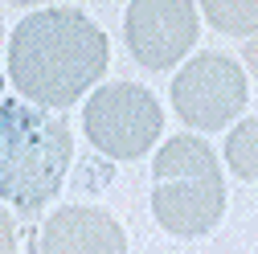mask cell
Instances as JSON below:
<instances>
[{
    "label": "cell",
    "instance_id": "obj_1",
    "mask_svg": "<svg viewBox=\"0 0 258 254\" xmlns=\"http://www.w3.org/2000/svg\"><path fill=\"white\" fill-rule=\"evenodd\" d=\"M5 53V74L21 99L57 111L99 86L111 41L82 9H37L9 33Z\"/></svg>",
    "mask_w": 258,
    "mask_h": 254
},
{
    "label": "cell",
    "instance_id": "obj_2",
    "mask_svg": "<svg viewBox=\"0 0 258 254\" xmlns=\"http://www.w3.org/2000/svg\"><path fill=\"white\" fill-rule=\"evenodd\" d=\"M74 136L49 107L0 99V201L33 221L70 176Z\"/></svg>",
    "mask_w": 258,
    "mask_h": 254
},
{
    "label": "cell",
    "instance_id": "obj_3",
    "mask_svg": "<svg viewBox=\"0 0 258 254\" xmlns=\"http://www.w3.org/2000/svg\"><path fill=\"white\" fill-rule=\"evenodd\" d=\"M152 217L172 238H205L225 217V172L201 136H168L152 156Z\"/></svg>",
    "mask_w": 258,
    "mask_h": 254
},
{
    "label": "cell",
    "instance_id": "obj_4",
    "mask_svg": "<svg viewBox=\"0 0 258 254\" xmlns=\"http://www.w3.org/2000/svg\"><path fill=\"white\" fill-rule=\"evenodd\" d=\"M82 132L111 160H140L164 136V107L140 82H107L86 99Z\"/></svg>",
    "mask_w": 258,
    "mask_h": 254
},
{
    "label": "cell",
    "instance_id": "obj_5",
    "mask_svg": "<svg viewBox=\"0 0 258 254\" xmlns=\"http://www.w3.org/2000/svg\"><path fill=\"white\" fill-rule=\"evenodd\" d=\"M246 70L217 49L188 57L172 78V111L192 132H225L246 111Z\"/></svg>",
    "mask_w": 258,
    "mask_h": 254
},
{
    "label": "cell",
    "instance_id": "obj_6",
    "mask_svg": "<svg viewBox=\"0 0 258 254\" xmlns=\"http://www.w3.org/2000/svg\"><path fill=\"white\" fill-rule=\"evenodd\" d=\"M197 0H132L123 13V41L144 70H172L197 45Z\"/></svg>",
    "mask_w": 258,
    "mask_h": 254
},
{
    "label": "cell",
    "instance_id": "obj_7",
    "mask_svg": "<svg viewBox=\"0 0 258 254\" xmlns=\"http://www.w3.org/2000/svg\"><path fill=\"white\" fill-rule=\"evenodd\" d=\"M29 254H127V234L99 205H61L29 238Z\"/></svg>",
    "mask_w": 258,
    "mask_h": 254
},
{
    "label": "cell",
    "instance_id": "obj_8",
    "mask_svg": "<svg viewBox=\"0 0 258 254\" xmlns=\"http://www.w3.org/2000/svg\"><path fill=\"white\" fill-rule=\"evenodd\" d=\"M205 21L230 37H258V0H201Z\"/></svg>",
    "mask_w": 258,
    "mask_h": 254
},
{
    "label": "cell",
    "instance_id": "obj_9",
    "mask_svg": "<svg viewBox=\"0 0 258 254\" xmlns=\"http://www.w3.org/2000/svg\"><path fill=\"white\" fill-rule=\"evenodd\" d=\"M225 164L238 180H258V119H242L225 136Z\"/></svg>",
    "mask_w": 258,
    "mask_h": 254
},
{
    "label": "cell",
    "instance_id": "obj_10",
    "mask_svg": "<svg viewBox=\"0 0 258 254\" xmlns=\"http://www.w3.org/2000/svg\"><path fill=\"white\" fill-rule=\"evenodd\" d=\"M0 254H17V221L0 205Z\"/></svg>",
    "mask_w": 258,
    "mask_h": 254
},
{
    "label": "cell",
    "instance_id": "obj_11",
    "mask_svg": "<svg viewBox=\"0 0 258 254\" xmlns=\"http://www.w3.org/2000/svg\"><path fill=\"white\" fill-rule=\"evenodd\" d=\"M242 61L250 66V74H258V37H250V41H242Z\"/></svg>",
    "mask_w": 258,
    "mask_h": 254
},
{
    "label": "cell",
    "instance_id": "obj_12",
    "mask_svg": "<svg viewBox=\"0 0 258 254\" xmlns=\"http://www.w3.org/2000/svg\"><path fill=\"white\" fill-rule=\"evenodd\" d=\"M0 5H13V9H33V5H45V0H0Z\"/></svg>",
    "mask_w": 258,
    "mask_h": 254
},
{
    "label": "cell",
    "instance_id": "obj_13",
    "mask_svg": "<svg viewBox=\"0 0 258 254\" xmlns=\"http://www.w3.org/2000/svg\"><path fill=\"white\" fill-rule=\"evenodd\" d=\"M0 49H5V25H0ZM5 82H9V74H5V66H0V90H5Z\"/></svg>",
    "mask_w": 258,
    "mask_h": 254
}]
</instances>
